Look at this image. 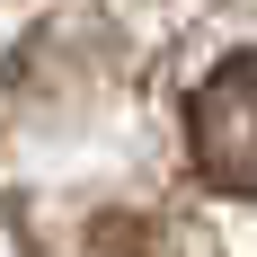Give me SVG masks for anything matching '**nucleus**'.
I'll return each mask as SVG.
<instances>
[{
  "label": "nucleus",
  "instance_id": "nucleus-1",
  "mask_svg": "<svg viewBox=\"0 0 257 257\" xmlns=\"http://www.w3.org/2000/svg\"><path fill=\"white\" fill-rule=\"evenodd\" d=\"M186 160L204 186L257 204V53L213 62L204 89L186 98Z\"/></svg>",
  "mask_w": 257,
  "mask_h": 257
}]
</instances>
